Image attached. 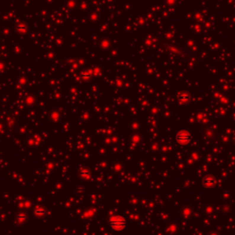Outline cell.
Wrapping results in <instances>:
<instances>
[{
	"instance_id": "obj_1",
	"label": "cell",
	"mask_w": 235,
	"mask_h": 235,
	"mask_svg": "<svg viewBox=\"0 0 235 235\" xmlns=\"http://www.w3.org/2000/svg\"><path fill=\"white\" fill-rule=\"evenodd\" d=\"M110 226L113 230L121 231L126 227V220L120 216H114L110 219Z\"/></svg>"
},
{
	"instance_id": "obj_2",
	"label": "cell",
	"mask_w": 235,
	"mask_h": 235,
	"mask_svg": "<svg viewBox=\"0 0 235 235\" xmlns=\"http://www.w3.org/2000/svg\"><path fill=\"white\" fill-rule=\"evenodd\" d=\"M176 141L179 144H181V145H186V144L189 143V141H191V135L187 131L182 130L176 133Z\"/></svg>"
},
{
	"instance_id": "obj_3",
	"label": "cell",
	"mask_w": 235,
	"mask_h": 235,
	"mask_svg": "<svg viewBox=\"0 0 235 235\" xmlns=\"http://www.w3.org/2000/svg\"><path fill=\"white\" fill-rule=\"evenodd\" d=\"M203 184L205 186H207V187H212L215 186L216 184V180L213 176H207L206 177H204L203 179Z\"/></svg>"
},
{
	"instance_id": "obj_4",
	"label": "cell",
	"mask_w": 235,
	"mask_h": 235,
	"mask_svg": "<svg viewBox=\"0 0 235 235\" xmlns=\"http://www.w3.org/2000/svg\"><path fill=\"white\" fill-rule=\"evenodd\" d=\"M189 98H190V96H189L188 94H186V93H182V94H180L179 95V99L181 100L182 102H187L189 100Z\"/></svg>"
},
{
	"instance_id": "obj_5",
	"label": "cell",
	"mask_w": 235,
	"mask_h": 235,
	"mask_svg": "<svg viewBox=\"0 0 235 235\" xmlns=\"http://www.w3.org/2000/svg\"><path fill=\"white\" fill-rule=\"evenodd\" d=\"M35 214L37 215V216H41V217H42L43 215L46 214V211H45L44 210H42V209H38V210H35Z\"/></svg>"
}]
</instances>
